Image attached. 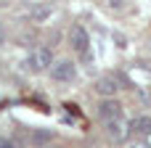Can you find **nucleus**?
Masks as SVG:
<instances>
[{
    "label": "nucleus",
    "instance_id": "obj_1",
    "mask_svg": "<svg viewBox=\"0 0 151 148\" xmlns=\"http://www.w3.org/2000/svg\"><path fill=\"white\" fill-rule=\"evenodd\" d=\"M53 66V50L48 45H37L29 50L27 61H24V69L32 71V74H40V71H48Z\"/></svg>",
    "mask_w": 151,
    "mask_h": 148
},
{
    "label": "nucleus",
    "instance_id": "obj_2",
    "mask_svg": "<svg viewBox=\"0 0 151 148\" xmlns=\"http://www.w3.org/2000/svg\"><path fill=\"white\" fill-rule=\"evenodd\" d=\"M69 45L74 53H80L82 58H88V48H90V37H88V29L82 24H74L69 29Z\"/></svg>",
    "mask_w": 151,
    "mask_h": 148
},
{
    "label": "nucleus",
    "instance_id": "obj_3",
    "mask_svg": "<svg viewBox=\"0 0 151 148\" xmlns=\"http://www.w3.org/2000/svg\"><path fill=\"white\" fill-rule=\"evenodd\" d=\"M50 71V77L56 79V82H72L74 77H77V66L69 61V58H61V61H53V66L48 69Z\"/></svg>",
    "mask_w": 151,
    "mask_h": 148
},
{
    "label": "nucleus",
    "instance_id": "obj_4",
    "mask_svg": "<svg viewBox=\"0 0 151 148\" xmlns=\"http://www.w3.org/2000/svg\"><path fill=\"white\" fill-rule=\"evenodd\" d=\"M93 90H96L98 95H104V98H114V95L119 93V79H117L114 74H104V77H98V79L93 82Z\"/></svg>",
    "mask_w": 151,
    "mask_h": 148
},
{
    "label": "nucleus",
    "instance_id": "obj_5",
    "mask_svg": "<svg viewBox=\"0 0 151 148\" xmlns=\"http://www.w3.org/2000/svg\"><path fill=\"white\" fill-rule=\"evenodd\" d=\"M104 127H106V135H109L114 143H125V140L130 138V122H125V119L104 122Z\"/></svg>",
    "mask_w": 151,
    "mask_h": 148
},
{
    "label": "nucleus",
    "instance_id": "obj_6",
    "mask_svg": "<svg viewBox=\"0 0 151 148\" xmlns=\"http://www.w3.org/2000/svg\"><path fill=\"white\" fill-rule=\"evenodd\" d=\"M98 117L104 122H111V119H122V103L117 98H104L98 103Z\"/></svg>",
    "mask_w": 151,
    "mask_h": 148
},
{
    "label": "nucleus",
    "instance_id": "obj_7",
    "mask_svg": "<svg viewBox=\"0 0 151 148\" xmlns=\"http://www.w3.org/2000/svg\"><path fill=\"white\" fill-rule=\"evenodd\" d=\"M27 13H29V19H32L35 24H42L45 19H50L53 5H50V3H35V5H29V8H27Z\"/></svg>",
    "mask_w": 151,
    "mask_h": 148
},
{
    "label": "nucleus",
    "instance_id": "obj_8",
    "mask_svg": "<svg viewBox=\"0 0 151 148\" xmlns=\"http://www.w3.org/2000/svg\"><path fill=\"white\" fill-rule=\"evenodd\" d=\"M151 130V117H135L130 122V132H138V135H146Z\"/></svg>",
    "mask_w": 151,
    "mask_h": 148
},
{
    "label": "nucleus",
    "instance_id": "obj_9",
    "mask_svg": "<svg viewBox=\"0 0 151 148\" xmlns=\"http://www.w3.org/2000/svg\"><path fill=\"white\" fill-rule=\"evenodd\" d=\"M0 148H16V143L8 140V138H0Z\"/></svg>",
    "mask_w": 151,
    "mask_h": 148
},
{
    "label": "nucleus",
    "instance_id": "obj_10",
    "mask_svg": "<svg viewBox=\"0 0 151 148\" xmlns=\"http://www.w3.org/2000/svg\"><path fill=\"white\" fill-rule=\"evenodd\" d=\"M143 143H146V146L151 148V130H149V132H146V135H143Z\"/></svg>",
    "mask_w": 151,
    "mask_h": 148
},
{
    "label": "nucleus",
    "instance_id": "obj_11",
    "mask_svg": "<svg viewBox=\"0 0 151 148\" xmlns=\"http://www.w3.org/2000/svg\"><path fill=\"white\" fill-rule=\"evenodd\" d=\"M130 148H149V146H146V143L141 140V143H130Z\"/></svg>",
    "mask_w": 151,
    "mask_h": 148
},
{
    "label": "nucleus",
    "instance_id": "obj_12",
    "mask_svg": "<svg viewBox=\"0 0 151 148\" xmlns=\"http://www.w3.org/2000/svg\"><path fill=\"white\" fill-rule=\"evenodd\" d=\"M3 34H5V29H3V21H0V42H3Z\"/></svg>",
    "mask_w": 151,
    "mask_h": 148
},
{
    "label": "nucleus",
    "instance_id": "obj_13",
    "mask_svg": "<svg viewBox=\"0 0 151 148\" xmlns=\"http://www.w3.org/2000/svg\"><path fill=\"white\" fill-rule=\"evenodd\" d=\"M149 53H151V40H149Z\"/></svg>",
    "mask_w": 151,
    "mask_h": 148
}]
</instances>
